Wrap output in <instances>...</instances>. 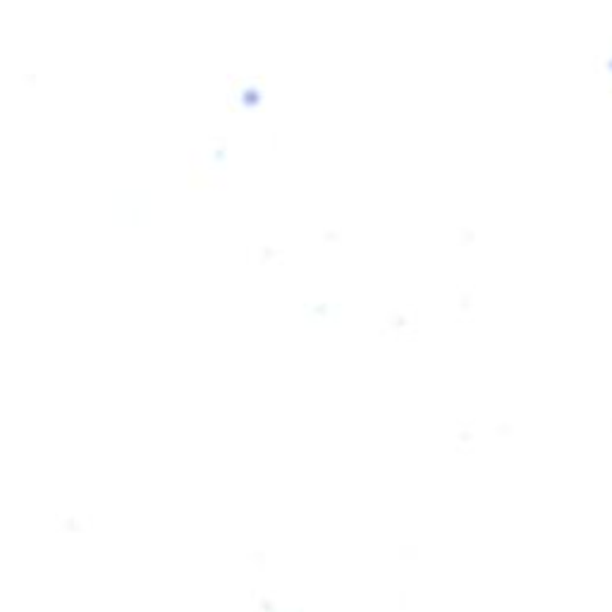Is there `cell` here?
Wrapping results in <instances>:
<instances>
[]
</instances>
